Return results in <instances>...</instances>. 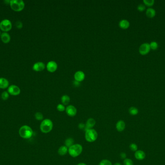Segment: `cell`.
I'll return each mask as SVG.
<instances>
[{
  "label": "cell",
  "instance_id": "obj_1",
  "mask_svg": "<svg viewBox=\"0 0 165 165\" xmlns=\"http://www.w3.org/2000/svg\"><path fill=\"white\" fill-rule=\"evenodd\" d=\"M53 128V122L49 119H43L41 122L40 129L41 131L44 134H47L50 132Z\"/></svg>",
  "mask_w": 165,
  "mask_h": 165
},
{
  "label": "cell",
  "instance_id": "obj_2",
  "mask_svg": "<svg viewBox=\"0 0 165 165\" xmlns=\"http://www.w3.org/2000/svg\"><path fill=\"white\" fill-rule=\"evenodd\" d=\"M33 134V130L29 125H24L19 129V135L23 139H29L31 138Z\"/></svg>",
  "mask_w": 165,
  "mask_h": 165
},
{
  "label": "cell",
  "instance_id": "obj_3",
  "mask_svg": "<svg viewBox=\"0 0 165 165\" xmlns=\"http://www.w3.org/2000/svg\"><path fill=\"white\" fill-rule=\"evenodd\" d=\"M83 148L80 144L76 143L68 148V153L73 157H77L79 156L83 152Z\"/></svg>",
  "mask_w": 165,
  "mask_h": 165
},
{
  "label": "cell",
  "instance_id": "obj_4",
  "mask_svg": "<svg viewBox=\"0 0 165 165\" xmlns=\"http://www.w3.org/2000/svg\"><path fill=\"white\" fill-rule=\"evenodd\" d=\"M86 141L88 142H93L97 140L98 133L97 131L94 129H89L85 131V135Z\"/></svg>",
  "mask_w": 165,
  "mask_h": 165
},
{
  "label": "cell",
  "instance_id": "obj_5",
  "mask_svg": "<svg viewBox=\"0 0 165 165\" xmlns=\"http://www.w3.org/2000/svg\"><path fill=\"white\" fill-rule=\"evenodd\" d=\"M9 5L11 8L15 12H20L25 7L24 2L22 0H11Z\"/></svg>",
  "mask_w": 165,
  "mask_h": 165
},
{
  "label": "cell",
  "instance_id": "obj_6",
  "mask_svg": "<svg viewBox=\"0 0 165 165\" xmlns=\"http://www.w3.org/2000/svg\"><path fill=\"white\" fill-rule=\"evenodd\" d=\"M12 28V24L8 19H5L0 22V30L4 32H7Z\"/></svg>",
  "mask_w": 165,
  "mask_h": 165
},
{
  "label": "cell",
  "instance_id": "obj_7",
  "mask_svg": "<svg viewBox=\"0 0 165 165\" xmlns=\"http://www.w3.org/2000/svg\"><path fill=\"white\" fill-rule=\"evenodd\" d=\"M7 92H8L9 94L11 95L17 96L20 93L21 90L20 88L18 86L16 85H11L8 87Z\"/></svg>",
  "mask_w": 165,
  "mask_h": 165
},
{
  "label": "cell",
  "instance_id": "obj_8",
  "mask_svg": "<svg viewBox=\"0 0 165 165\" xmlns=\"http://www.w3.org/2000/svg\"><path fill=\"white\" fill-rule=\"evenodd\" d=\"M151 49L150 44L144 43L142 44L139 48V52L142 55H145L148 54Z\"/></svg>",
  "mask_w": 165,
  "mask_h": 165
},
{
  "label": "cell",
  "instance_id": "obj_9",
  "mask_svg": "<svg viewBox=\"0 0 165 165\" xmlns=\"http://www.w3.org/2000/svg\"><path fill=\"white\" fill-rule=\"evenodd\" d=\"M65 111L68 115L70 117H74L77 114V109L73 105H69L66 108Z\"/></svg>",
  "mask_w": 165,
  "mask_h": 165
},
{
  "label": "cell",
  "instance_id": "obj_10",
  "mask_svg": "<svg viewBox=\"0 0 165 165\" xmlns=\"http://www.w3.org/2000/svg\"><path fill=\"white\" fill-rule=\"evenodd\" d=\"M46 68L50 72H54L58 68V64L56 61H49L46 65Z\"/></svg>",
  "mask_w": 165,
  "mask_h": 165
},
{
  "label": "cell",
  "instance_id": "obj_11",
  "mask_svg": "<svg viewBox=\"0 0 165 165\" xmlns=\"http://www.w3.org/2000/svg\"><path fill=\"white\" fill-rule=\"evenodd\" d=\"M45 68V64L42 61H38L35 63L32 69L34 71L36 72L42 71Z\"/></svg>",
  "mask_w": 165,
  "mask_h": 165
},
{
  "label": "cell",
  "instance_id": "obj_12",
  "mask_svg": "<svg viewBox=\"0 0 165 165\" xmlns=\"http://www.w3.org/2000/svg\"><path fill=\"white\" fill-rule=\"evenodd\" d=\"M74 78L75 80H76L80 82L83 81L85 79V74L82 71H78L74 74Z\"/></svg>",
  "mask_w": 165,
  "mask_h": 165
},
{
  "label": "cell",
  "instance_id": "obj_13",
  "mask_svg": "<svg viewBox=\"0 0 165 165\" xmlns=\"http://www.w3.org/2000/svg\"><path fill=\"white\" fill-rule=\"evenodd\" d=\"M0 37L2 41L5 44H8L11 41V37L8 32H4L2 33Z\"/></svg>",
  "mask_w": 165,
  "mask_h": 165
},
{
  "label": "cell",
  "instance_id": "obj_14",
  "mask_svg": "<svg viewBox=\"0 0 165 165\" xmlns=\"http://www.w3.org/2000/svg\"><path fill=\"white\" fill-rule=\"evenodd\" d=\"M96 121L93 118H89L87 121L86 123V129H85V131L86 130L89 129H92L93 128V127L96 124Z\"/></svg>",
  "mask_w": 165,
  "mask_h": 165
},
{
  "label": "cell",
  "instance_id": "obj_15",
  "mask_svg": "<svg viewBox=\"0 0 165 165\" xmlns=\"http://www.w3.org/2000/svg\"><path fill=\"white\" fill-rule=\"evenodd\" d=\"M126 128V123L123 120L118 121L116 123V130L118 132H122Z\"/></svg>",
  "mask_w": 165,
  "mask_h": 165
},
{
  "label": "cell",
  "instance_id": "obj_16",
  "mask_svg": "<svg viewBox=\"0 0 165 165\" xmlns=\"http://www.w3.org/2000/svg\"><path fill=\"white\" fill-rule=\"evenodd\" d=\"M135 157L138 160H142L145 157V153L142 150H137L135 152L134 154Z\"/></svg>",
  "mask_w": 165,
  "mask_h": 165
},
{
  "label": "cell",
  "instance_id": "obj_17",
  "mask_svg": "<svg viewBox=\"0 0 165 165\" xmlns=\"http://www.w3.org/2000/svg\"><path fill=\"white\" fill-rule=\"evenodd\" d=\"M9 86V81L6 78H0V89H5Z\"/></svg>",
  "mask_w": 165,
  "mask_h": 165
},
{
  "label": "cell",
  "instance_id": "obj_18",
  "mask_svg": "<svg viewBox=\"0 0 165 165\" xmlns=\"http://www.w3.org/2000/svg\"><path fill=\"white\" fill-rule=\"evenodd\" d=\"M119 27L123 29H127L130 26V23L127 19H122L119 23Z\"/></svg>",
  "mask_w": 165,
  "mask_h": 165
},
{
  "label": "cell",
  "instance_id": "obj_19",
  "mask_svg": "<svg viewBox=\"0 0 165 165\" xmlns=\"http://www.w3.org/2000/svg\"><path fill=\"white\" fill-rule=\"evenodd\" d=\"M58 153L59 155L63 156L66 155L68 153V148L65 145H62L58 149Z\"/></svg>",
  "mask_w": 165,
  "mask_h": 165
},
{
  "label": "cell",
  "instance_id": "obj_20",
  "mask_svg": "<svg viewBox=\"0 0 165 165\" xmlns=\"http://www.w3.org/2000/svg\"><path fill=\"white\" fill-rule=\"evenodd\" d=\"M146 14L148 17L152 18L155 16L156 12L155 10L152 8H148L147 9Z\"/></svg>",
  "mask_w": 165,
  "mask_h": 165
},
{
  "label": "cell",
  "instance_id": "obj_21",
  "mask_svg": "<svg viewBox=\"0 0 165 165\" xmlns=\"http://www.w3.org/2000/svg\"><path fill=\"white\" fill-rule=\"evenodd\" d=\"M61 102L64 105H67L70 102V97L67 95H63L61 98Z\"/></svg>",
  "mask_w": 165,
  "mask_h": 165
},
{
  "label": "cell",
  "instance_id": "obj_22",
  "mask_svg": "<svg viewBox=\"0 0 165 165\" xmlns=\"http://www.w3.org/2000/svg\"><path fill=\"white\" fill-rule=\"evenodd\" d=\"M74 141L72 138H68L65 141V145L68 147L70 148L74 144Z\"/></svg>",
  "mask_w": 165,
  "mask_h": 165
},
{
  "label": "cell",
  "instance_id": "obj_23",
  "mask_svg": "<svg viewBox=\"0 0 165 165\" xmlns=\"http://www.w3.org/2000/svg\"><path fill=\"white\" fill-rule=\"evenodd\" d=\"M128 111H129V114L130 115H133V116L137 115L138 114V113H139V110H138V109L137 108L135 107H130Z\"/></svg>",
  "mask_w": 165,
  "mask_h": 165
},
{
  "label": "cell",
  "instance_id": "obj_24",
  "mask_svg": "<svg viewBox=\"0 0 165 165\" xmlns=\"http://www.w3.org/2000/svg\"><path fill=\"white\" fill-rule=\"evenodd\" d=\"M35 118L38 121H43V114L40 112H37L35 115Z\"/></svg>",
  "mask_w": 165,
  "mask_h": 165
},
{
  "label": "cell",
  "instance_id": "obj_25",
  "mask_svg": "<svg viewBox=\"0 0 165 165\" xmlns=\"http://www.w3.org/2000/svg\"><path fill=\"white\" fill-rule=\"evenodd\" d=\"M98 165H113L112 162L108 159L102 160Z\"/></svg>",
  "mask_w": 165,
  "mask_h": 165
},
{
  "label": "cell",
  "instance_id": "obj_26",
  "mask_svg": "<svg viewBox=\"0 0 165 165\" xmlns=\"http://www.w3.org/2000/svg\"><path fill=\"white\" fill-rule=\"evenodd\" d=\"M9 93L7 91H4L2 93L1 98L4 101L7 100L9 98Z\"/></svg>",
  "mask_w": 165,
  "mask_h": 165
},
{
  "label": "cell",
  "instance_id": "obj_27",
  "mask_svg": "<svg viewBox=\"0 0 165 165\" xmlns=\"http://www.w3.org/2000/svg\"><path fill=\"white\" fill-rule=\"evenodd\" d=\"M150 48L153 50H156L158 48V44L155 41H152L150 44Z\"/></svg>",
  "mask_w": 165,
  "mask_h": 165
},
{
  "label": "cell",
  "instance_id": "obj_28",
  "mask_svg": "<svg viewBox=\"0 0 165 165\" xmlns=\"http://www.w3.org/2000/svg\"><path fill=\"white\" fill-rule=\"evenodd\" d=\"M144 4L148 6H151L154 4V0H143Z\"/></svg>",
  "mask_w": 165,
  "mask_h": 165
},
{
  "label": "cell",
  "instance_id": "obj_29",
  "mask_svg": "<svg viewBox=\"0 0 165 165\" xmlns=\"http://www.w3.org/2000/svg\"><path fill=\"white\" fill-rule=\"evenodd\" d=\"M57 109L60 112H63L64 111H65L66 110V108L65 107L64 105L62 104H58L57 107Z\"/></svg>",
  "mask_w": 165,
  "mask_h": 165
},
{
  "label": "cell",
  "instance_id": "obj_30",
  "mask_svg": "<svg viewBox=\"0 0 165 165\" xmlns=\"http://www.w3.org/2000/svg\"><path fill=\"white\" fill-rule=\"evenodd\" d=\"M123 163L124 165H134L132 160L129 158H126L124 159Z\"/></svg>",
  "mask_w": 165,
  "mask_h": 165
},
{
  "label": "cell",
  "instance_id": "obj_31",
  "mask_svg": "<svg viewBox=\"0 0 165 165\" xmlns=\"http://www.w3.org/2000/svg\"><path fill=\"white\" fill-rule=\"evenodd\" d=\"M130 149L133 152H136L138 150V146L135 143H131L129 145Z\"/></svg>",
  "mask_w": 165,
  "mask_h": 165
},
{
  "label": "cell",
  "instance_id": "obj_32",
  "mask_svg": "<svg viewBox=\"0 0 165 165\" xmlns=\"http://www.w3.org/2000/svg\"><path fill=\"white\" fill-rule=\"evenodd\" d=\"M137 9L139 11L142 12V11H143L146 9V7H145V6L143 4H140L138 6Z\"/></svg>",
  "mask_w": 165,
  "mask_h": 165
},
{
  "label": "cell",
  "instance_id": "obj_33",
  "mask_svg": "<svg viewBox=\"0 0 165 165\" xmlns=\"http://www.w3.org/2000/svg\"><path fill=\"white\" fill-rule=\"evenodd\" d=\"M16 25L17 28L18 29H21L22 28V27H23V24H22V23L21 21H18L16 22Z\"/></svg>",
  "mask_w": 165,
  "mask_h": 165
},
{
  "label": "cell",
  "instance_id": "obj_34",
  "mask_svg": "<svg viewBox=\"0 0 165 165\" xmlns=\"http://www.w3.org/2000/svg\"><path fill=\"white\" fill-rule=\"evenodd\" d=\"M78 128L80 129H83V130H85V129H86V124L84 123H82V122H81L79 124H78Z\"/></svg>",
  "mask_w": 165,
  "mask_h": 165
},
{
  "label": "cell",
  "instance_id": "obj_35",
  "mask_svg": "<svg viewBox=\"0 0 165 165\" xmlns=\"http://www.w3.org/2000/svg\"><path fill=\"white\" fill-rule=\"evenodd\" d=\"M120 156L122 159H125L126 158H127V154L123 152V153H121L120 154Z\"/></svg>",
  "mask_w": 165,
  "mask_h": 165
},
{
  "label": "cell",
  "instance_id": "obj_36",
  "mask_svg": "<svg viewBox=\"0 0 165 165\" xmlns=\"http://www.w3.org/2000/svg\"><path fill=\"white\" fill-rule=\"evenodd\" d=\"M73 85L74 86L76 87H78L80 85V82L79 81H76V80H74L73 82Z\"/></svg>",
  "mask_w": 165,
  "mask_h": 165
},
{
  "label": "cell",
  "instance_id": "obj_37",
  "mask_svg": "<svg viewBox=\"0 0 165 165\" xmlns=\"http://www.w3.org/2000/svg\"><path fill=\"white\" fill-rule=\"evenodd\" d=\"M77 165H87L86 164V163H80L79 164H78Z\"/></svg>",
  "mask_w": 165,
  "mask_h": 165
},
{
  "label": "cell",
  "instance_id": "obj_38",
  "mask_svg": "<svg viewBox=\"0 0 165 165\" xmlns=\"http://www.w3.org/2000/svg\"><path fill=\"white\" fill-rule=\"evenodd\" d=\"M114 165H121V163H116Z\"/></svg>",
  "mask_w": 165,
  "mask_h": 165
},
{
  "label": "cell",
  "instance_id": "obj_39",
  "mask_svg": "<svg viewBox=\"0 0 165 165\" xmlns=\"http://www.w3.org/2000/svg\"><path fill=\"white\" fill-rule=\"evenodd\" d=\"M1 34H1V31H0V36H1Z\"/></svg>",
  "mask_w": 165,
  "mask_h": 165
}]
</instances>
